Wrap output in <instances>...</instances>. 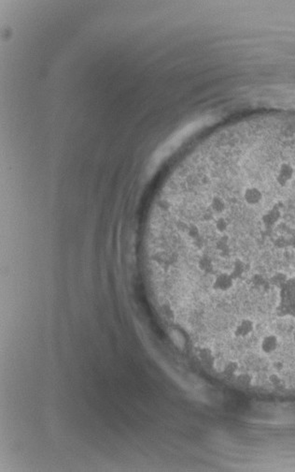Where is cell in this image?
Instances as JSON below:
<instances>
[{
    "label": "cell",
    "instance_id": "cell-5",
    "mask_svg": "<svg viewBox=\"0 0 295 472\" xmlns=\"http://www.w3.org/2000/svg\"><path fill=\"white\" fill-rule=\"evenodd\" d=\"M268 380H269V382L272 385H279L281 384V381H282V378H281L280 373L272 372V373L269 375V377H268Z\"/></svg>",
    "mask_w": 295,
    "mask_h": 472
},
{
    "label": "cell",
    "instance_id": "cell-6",
    "mask_svg": "<svg viewBox=\"0 0 295 472\" xmlns=\"http://www.w3.org/2000/svg\"><path fill=\"white\" fill-rule=\"evenodd\" d=\"M272 368H273V372H277V373L281 374V372L284 371V369H285V363L281 360H276L272 363Z\"/></svg>",
    "mask_w": 295,
    "mask_h": 472
},
{
    "label": "cell",
    "instance_id": "cell-2",
    "mask_svg": "<svg viewBox=\"0 0 295 472\" xmlns=\"http://www.w3.org/2000/svg\"><path fill=\"white\" fill-rule=\"evenodd\" d=\"M257 333V323L250 317L239 318L234 324L232 335L238 340H247Z\"/></svg>",
    "mask_w": 295,
    "mask_h": 472
},
{
    "label": "cell",
    "instance_id": "cell-4",
    "mask_svg": "<svg viewBox=\"0 0 295 472\" xmlns=\"http://www.w3.org/2000/svg\"><path fill=\"white\" fill-rule=\"evenodd\" d=\"M240 372V364L238 361L233 360V361H228L227 364L225 366V369L223 373H226L228 375H236Z\"/></svg>",
    "mask_w": 295,
    "mask_h": 472
},
{
    "label": "cell",
    "instance_id": "cell-1",
    "mask_svg": "<svg viewBox=\"0 0 295 472\" xmlns=\"http://www.w3.org/2000/svg\"><path fill=\"white\" fill-rule=\"evenodd\" d=\"M210 290L218 295L229 294L237 288V282L227 271L216 272L211 276Z\"/></svg>",
    "mask_w": 295,
    "mask_h": 472
},
{
    "label": "cell",
    "instance_id": "cell-3",
    "mask_svg": "<svg viewBox=\"0 0 295 472\" xmlns=\"http://www.w3.org/2000/svg\"><path fill=\"white\" fill-rule=\"evenodd\" d=\"M283 342L280 335L274 333L263 334L258 341V349L261 355L270 357L278 353L282 348Z\"/></svg>",
    "mask_w": 295,
    "mask_h": 472
}]
</instances>
